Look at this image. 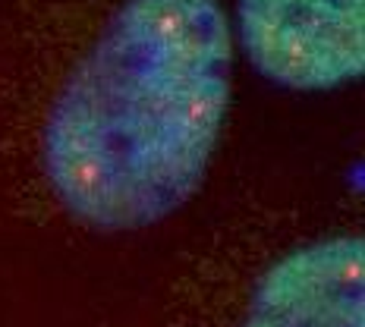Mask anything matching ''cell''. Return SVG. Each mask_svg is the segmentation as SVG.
Instances as JSON below:
<instances>
[{"label":"cell","mask_w":365,"mask_h":327,"mask_svg":"<svg viewBox=\"0 0 365 327\" xmlns=\"http://www.w3.org/2000/svg\"><path fill=\"white\" fill-rule=\"evenodd\" d=\"M230 76V26L217 0H123L44 117L51 195L101 233L177 214L205 182Z\"/></svg>","instance_id":"1"},{"label":"cell","mask_w":365,"mask_h":327,"mask_svg":"<svg viewBox=\"0 0 365 327\" xmlns=\"http://www.w3.org/2000/svg\"><path fill=\"white\" fill-rule=\"evenodd\" d=\"M240 41L268 82L331 91L365 70V0H237Z\"/></svg>","instance_id":"2"},{"label":"cell","mask_w":365,"mask_h":327,"mask_svg":"<svg viewBox=\"0 0 365 327\" xmlns=\"http://www.w3.org/2000/svg\"><path fill=\"white\" fill-rule=\"evenodd\" d=\"M365 242L312 239L258 277L240 327H365Z\"/></svg>","instance_id":"3"}]
</instances>
